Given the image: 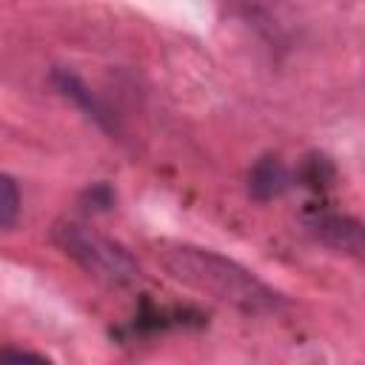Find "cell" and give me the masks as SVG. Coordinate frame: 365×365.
I'll list each match as a JSON object with an SVG mask.
<instances>
[{"instance_id":"1","label":"cell","mask_w":365,"mask_h":365,"mask_svg":"<svg viewBox=\"0 0 365 365\" xmlns=\"http://www.w3.org/2000/svg\"><path fill=\"white\" fill-rule=\"evenodd\" d=\"M157 257L174 279L220 302H228L242 311H268L277 305V294L265 282H259L251 271H245L234 259H225L217 251L197 248V245H180V242H163L157 248Z\"/></svg>"},{"instance_id":"2","label":"cell","mask_w":365,"mask_h":365,"mask_svg":"<svg viewBox=\"0 0 365 365\" xmlns=\"http://www.w3.org/2000/svg\"><path fill=\"white\" fill-rule=\"evenodd\" d=\"M54 242L94 279L106 285H131L140 274L134 257L111 237L88 228L77 220H63L54 225Z\"/></svg>"},{"instance_id":"3","label":"cell","mask_w":365,"mask_h":365,"mask_svg":"<svg viewBox=\"0 0 365 365\" xmlns=\"http://www.w3.org/2000/svg\"><path fill=\"white\" fill-rule=\"evenodd\" d=\"M288 185V171L277 157H262L248 174V191L254 200H271Z\"/></svg>"},{"instance_id":"4","label":"cell","mask_w":365,"mask_h":365,"mask_svg":"<svg viewBox=\"0 0 365 365\" xmlns=\"http://www.w3.org/2000/svg\"><path fill=\"white\" fill-rule=\"evenodd\" d=\"M319 234L342 248V251H351V254H359L362 251V228L356 220H348V217H328V220H319Z\"/></svg>"},{"instance_id":"5","label":"cell","mask_w":365,"mask_h":365,"mask_svg":"<svg viewBox=\"0 0 365 365\" xmlns=\"http://www.w3.org/2000/svg\"><path fill=\"white\" fill-rule=\"evenodd\" d=\"M20 214V188L9 174H0V228L11 225Z\"/></svg>"},{"instance_id":"6","label":"cell","mask_w":365,"mask_h":365,"mask_svg":"<svg viewBox=\"0 0 365 365\" xmlns=\"http://www.w3.org/2000/svg\"><path fill=\"white\" fill-rule=\"evenodd\" d=\"M0 365H51V359L23 348H0Z\"/></svg>"}]
</instances>
